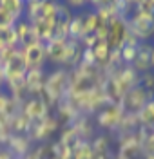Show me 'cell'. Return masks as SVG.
<instances>
[{"label": "cell", "instance_id": "obj_10", "mask_svg": "<svg viewBox=\"0 0 154 159\" xmlns=\"http://www.w3.org/2000/svg\"><path fill=\"white\" fill-rule=\"evenodd\" d=\"M45 45V58H49L53 63H62L65 61V54H67V40H60V38H54Z\"/></svg>", "mask_w": 154, "mask_h": 159}, {"label": "cell", "instance_id": "obj_6", "mask_svg": "<svg viewBox=\"0 0 154 159\" xmlns=\"http://www.w3.org/2000/svg\"><path fill=\"white\" fill-rule=\"evenodd\" d=\"M123 110L120 105H107L105 109L100 110V114H98V123H100V127L107 130H113L116 127H120V123H122L123 119Z\"/></svg>", "mask_w": 154, "mask_h": 159}, {"label": "cell", "instance_id": "obj_15", "mask_svg": "<svg viewBox=\"0 0 154 159\" xmlns=\"http://www.w3.org/2000/svg\"><path fill=\"white\" fill-rule=\"evenodd\" d=\"M18 20L15 18L11 13L4 9V7H0V29H9V27H15V24H16Z\"/></svg>", "mask_w": 154, "mask_h": 159}, {"label": "cell", "instance_id": "obj_5", "mask_svg": "<svg viewBox=\"0 0 154 159\" xmlns=\"http://www.w3.org/2000/svg\"><path fill=\"white\" fill-rule=\"evenodd\" d=\"M15 33H16V40H18V47L20 49L31 47L35 43H42L38 40V36H36V33H35V29H33V25L24 18H20L15 24Z\"/></svg>", "mask_w": 154, "mask_h": 159}, {"label": "cell", "instance_id": "obj_2", "mask_svg": "<svg viewBox=\"0 0 154 159\" xmlns=\"http://www.w3.org/2000/svg\"><path fill=\"white\" fill-rule=\"evenodd\" d=\"M127 25H129V33L138 42L149 40L154 34V16H149L143 13L134 11V15H131V18L127 20Z\"/></svg>", "mask_w": 154, "mask_h": 159}, {"label": "cell", "instance_id": "obj_7", "mask_svg": "<svg viewBox=\"0 0 154 159\" xmlns=\"http://www.w3.org/2000/svg\"><path fill=\"white\" fill-rule=\"evenodd\" d=\"M22 54H24V60H26V65H27V70L33 69H42L44 63H45V45L44 43H35L31 47H26V49H20Z\"/></svg>", "mask_w": 154, "mask_h": 159}, {"label": "cell", "instance_id": "obj_12", "mask_svg": "<svg viewBox=\"0 0 154 159\" xmlns=\"http://www.w3.org/2000/svg\"><path fill=\"white\" fill-rule=\"evenodd\" d=\"M45 83V74L42 69H33L26 72V89L27 92H42Z\"/></svg>", "mask_w": 154, "mask_h": 159}, {"label": "cell", "instance_id": "obj_17", "mask_svg": "<svg viewBox=\"0 0 154 159\" xmlns=\"http://www.w3.org/2000/svg\"><path fill=\"white\" fill-rule=\"evenodd\" d=\"M134 11H136V13H143V15H149V16H154V2H152V0L136 2V4H134Z\"/></svg>", "mask_w": 154, "mask_h": 159}, {"label": "cell", "instance_id": "obj_9", "mask_svg": "<svg viewBox=\"0 0 154 159\" xmlns=\"http://www.w3.org/2000/svg\"><path fill=\"white\" fill-rule=\"evenodd\" d=\"M4 72H6V81H7V80L24 78V76H26L27 65H26V60H24L22 51H18L7 63H4Z\"/></svg>", "mask_w": 154, "mask_h": 159}, {"label": "cell", "instance_id": "obj_8", "mask_svg": "<svg viewBox=\"0 0 154 159\" xmlns=\"http://www.w3.org/2000/svg\"><path fill=\"white\" fill-rule=\"evenodd\" d=\"M152 52H154L152 45L140 43L138 45V51H136V58L131 63V67L136 72H149V69L152 67Z\"/></svg>", "mask_w": 154, "mask_h": 159}, {"label": "cell", "instance_id": "obj_14", "mask_svg": "<svg viewBox=\"0 0 154 159\" xmlns=\"http://www.w3.org/2000/svg\"><path fill=\"white\" fill-rule=\"evenodd\" d=\"M0 7L11 13L16 20H20L24 16V11H26V2L22 0H0Z\"/></svg>", "mask_w": 154, "mask_h": 159}, {"label": "cell", "instance_id": "obj_18", "mask_svg": "<svg viewBox=\"0 0 154 159\" xmlns=\"http://www.w3.org/2000/svg\"><path fill=\"white\" fill-rule=\"evenodd\" d=\"M6 83V72H4V65L0 63V85Z\"/></svg>", "mask_w": 154, "mask_h": 159}, {"label": "cell", "instance_id": "obj_13", "mask_svg": "<svg viewBox=\"0 0 154 159\" xmlns=\"http://www.w3.org/2000/svg\"><path fill=\"white\" fill-rule=\"evenodd\" d=\"M138 123L143 127V130H154V99L147 101L142 110L136 114Z\"/></svg>", "mask_w": 154, "mask_h": 159}, {"label": "cell", "instance_id": "obj_1", "mask_svg": "<svg viewBox=\"0 0 154 159\" xmlns=\"http://www.w3.org/2000/svg\"><path fill=\"white\" fill-rule=\"evenodd\" d=\"M69 85H71V74H69V70L58 69V70H54L51 76L45 78L42 92H45V96L51 101H58L63 94H67Z\"/></svg>", "mask_w": 154, "mask_h": 159}, {"label": "cell", "instance_id": "obj_19", "mask_svg": "<svg viewBox=\"0 0 154 159\" xmlns=\"http://www.w3.org/2000/svg\"><path fill=\"white\" fill-rule=\"evenodd\" d=\"M152 67H154V52H152Z\"/></svg>", "mask_w": 154, "mask_h": 159}, {"label": "cell", "instance_id": "obj_4", "mask_svg": "<svg viewBox=\"0 0 154 159\" xmlns=\"http://www.w3.org/2000/svg\"><path fill=\"white\" fill-rule=\"evenodd\" d=\"M129 36V25L127 20L123 18H113L107 25V36H105V43L109 45L111 51H120L125 43V40Z\"/></svg>", "mask_w": 154, "mask_h": 159}, {"label": "cell", "instance_id": "obj_3", "mask_svg": "<svg viewBox=\"0 0 154 159\" xmlns=\"http://www.w3.org/2000/svg\"><path fill=\"white\" fill-rule=\"evenodd\" d=\"M151 99H154V98L145 89H142V87L138 85V87L131 89L122 98L120 107H122V110H123L125 116H136V114L142 110V107H143L147 101H151Z\"/></svg>", "mask_w": 154, "mask_h": 159}, {"label": "cell", "instance_id": "obj_16", "mask_svg": "<svg viewBox=\"0 0 154 159\" xmlns=\"http://www.w3.org/2000/svg\"><path fill=\"white\" fill-rule=\"evenodd\" d=\"M136 51L138 47H133V45H123L122 49H120V58H122L123 63H127V65H131L136 58Z\"/></svg>", "mask_w": 154, "mask_h": 159}, {"label": "cell", "instance_id": "obj_20", "mask_svg": "<svg viewBox=\"0 0 154 159\" xmlns=\"http://www.w3.org/2000/svg\"><path fill=\"white\" fill-rule=\"evenodd\" d=\"M152 36H154V34H152Z\"/></svg>", "mask_w": 154, "mask_h": 159}, {"label": "cell", "instance_id": "obj_11", "mask_svg": "<svg viewBox=\"0 0 154 159\" xmlns=\"http://www.w3.org/2000/svg\"><path fill=\"white\" fill-rule=\"evenodd\" d=\"M22 114L29 119V121H42V119L47 118V105L40 98L27 99L26 105H24V112Z\"/></svg>", "mask_w": 154, "mask_h": 159}]
</instances>
